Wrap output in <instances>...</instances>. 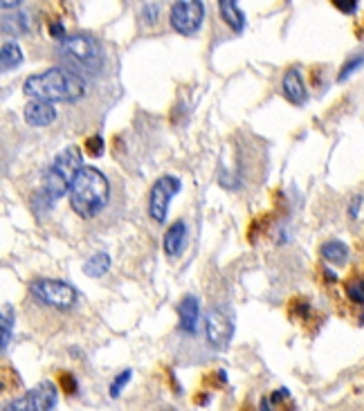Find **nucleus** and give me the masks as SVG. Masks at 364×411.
Segmentation results:
<instances>
[{"label":"nucleus","instance_id":"1","mask_svg":"<svg viewBox=\"0 0 364 411\" xmlns=\"http://www.w3.org/2000/svg\"><path fill=\"white\" fill-rule=\"evenodd\" d=\"M23 92L30 99L50 101V104H74L86 95V81L83 76L67 67H47L25 79Z\"/></svg>","mask_w":364,"mask_h":411},{"label":"nucleus","instance_id":"2","mask_svg":"<svg viewBox=\"0 0 364 411\" xmlns=\"http://www.w3.org/2000/svg\"><path fill=\"white\" fill-rule=\"evenodd\" d=\"M72 211L81 218H95L104 211L111 198V185L106 176L97 167H83L72 180V187L67 191Z\"/></svg>","mask_w":364,"mask_h":411},{"label":"nucleus","instance_id":"3","mask_svg":"<svg viewBox=\"0 0 364 411\" xmlns=\"http://www.w3.org/2000/svg\"><path fill=\"white\" fill-rule=\"evenodd\" d=\"M56 52L63 61L81 72L99 74L101 67H104V48L90 34H70V36L61 39L56 45Z\"/></svg>","mask_w":364,"mask_h":411},{"label":"nucleus","instance_id":"4","mask_svg":"<svg viewBox=\"0 0 364 411\" xmlns=\"http://www.w3.org/2000/svg\"><path fill=\"white\" fill-rule=\"evenodd\" d=\"M83 169V153L79 147H67L54 158L43 178V193L50 200H58L70 191L74 176Z\"/></svg>","mask_w":364,"mask_h":411},{"label":"nucleus","instance_id":"5","mask_svg":"<svg viewBox=\"0 0 364 411\" xmlns=\"http://www.w3.org/2000/svg\"><path fill=\"white\" fill-rule=\"evenodd\" d=\"M30 293L36 302H41L43 306H50V308H56V310H67V308H72L79 299L77 288L65 284V281H58V279L32 281Z\"/></svg>","mask_w":364,"mask_h":411},{"label":"nucleus","instance_id":"6","mask_svg":"<svg viewBox=\"0 0 364 411\" xmlns=\"http://www.w3.org/2000/svg\"><path fill=\"white\" fill-rule=\"evenodd\" d=\"M205 19V5L202 0H178L171 7L169 14V23H171L173 32H178L180 36H191L196 34Z\"/></svg>","mask_w":364,"mask_h":411},{"label":"nucleus","instance_id":"7","mask_svg":"<svg viewBox=\"0 0 364 411\" xmlns=\"http://www.w3.org/2000/svg\"><path fill=\"white\" fill-rule=\"evenodd\" d=\"M180 180L175 176H162L156 180V185L151 187V196H149V216L153 218L158 225H162L167 220L169 213V204L171 198L180 191Z\"/></svg>","mask_w":364,"mask_h":411},{"label":"nucleus","instance_id":"8","mask_svg":"<svg viewBox=\"0 0 364 411\" xmlns=\"http://www.w3.org/2000/svg\"><path fill=\"white\" fill-rule=\"evenodd\" d=\"M56 407V384L43 380L39 382L32 391L25 393L23 398L12 400L5 409H16V411H47Z\"/></svg>","mask_w":364,"mask_h":411},{"label":"nucleus","instance_id":"9","mask_svg":"<svg viewBox=\"0 0 364 411\" xmlns=\"http://www.w3.org/2000/svg\"><path fill=\"white\" fill-rule=\"evenodd\" d=\"M205 330H207V341L216 350H225L230 346V341L234 337V319L232 315H227L223 308H214L207 315L205 322Z\"/></svg>","mask_w":364,"mask_h":411},{"label":"nucleus","instance_id":"10","mask_svg":"<svg viewBox=\"0 0 364 411\" xmlns=\"http://www.w3.org/2000/svg\"><path fill=\"white\" fill-rule=\"evenodd\" d=\"M25 122L34 128H45L50 124H54L56 119V108L50 101H41V99H32L23 110Z\"/></svg>","mask_w":364,"mask_h":411},{"label":"nucleus","instance_id":"11","mask_svg":"<svg viewBox=\"0 0 364 411\" xmlns=\"http://www.w3.org/2000/svg\"><path fill=\"white\" fill-rule=\"evenodd\" d=\"M281 92H283V97L295 106H303L308 101L306 83H303V76H301V72L297 70V67H290V70L283 74Z\"/></svg>","mask_w":364,"mask_h":411},{"label":"nucleus","instance_id":"12","mask_svg":"<svg viewBox=\"0 0 364 411\" xmlns=\"http://www.w3.org/2000/svg\"><path fill=\"white\" fill-rule=\"evenodd\" d=\"M178 322H180V330L196 335L198 333V322H200V304L193 295H187L178 304Z\"/></svg>","mask_w":364,"mask_h":411},{"label":"nucleus","instance_id":"13","mask_svg":"<svg viewBox=\"0 0 364 411\" xmlns=\"http://www.w3.org/2000/svg\"><path fill=\"white\" fill-rule=\"evenodd\" d=\"M187 241H189V229H187V222L184 220H175L171 227L167 229L164 234V252L167 256H180L184 252V247H187Z\"/></svg>","mask_w":364,"mask_h":411},{"label":"nucleus","instance_id":"14","mask_svg":"<svg viewBox=\"0 0 364 411\" xmlns=\"http://www.w3.org/2000/svg\"><path fill=\"white\" fill-rule=\"evenodd\" d=\"M32 30V21L28 12H5L3 14V34L5 36H23Z\"/></svg>","mask_w":364,"mask_h":411},{"label":"nucleus","instance_id":"15","mask_svg":"<svg viewBox=\"0 0 364 411\" xmlns=\"http://www.w3.org/2000/svg\"><path fill=\"white\" fill-rule=\"evenodd\" d=\"M218 12H221V19L232 32L241 34L245 30V16L239 10V0H218Z\"/></svg>","mask_w":364,"mask_h":411},{"label":"nucleus","instance_id":"16","mask_svg":"<svg viewBox=\"0 0 364 411\" xmlns=\"http://www.w3.org/2000/svg\"><path fill=\"white\" fill-rule=\"evenodd\" d=\"M319 252L328 263H333V265H344L346 261H349V247H346L342 241H335V238L333 241L321 243Z\"/></svg>","mask_w":364,"mask_h":411},{"label":"nucleus","instance_id":"17","mask_svg":"<svg viewBox=\"0 0 364 411\" xmlns=\"http://www.w3.org/2000/svg\"><path fill=\"white\" fill-rule=\"evenodd\" d=\"M0 63H3V72H12L23 63V50L19 48V43H5L3 50H0Z\"/></svg>","mask_w":364,"mask_h":411},{"label":"nucleus","instance_id":"18","mask_svg":"<svg viewBox=\"0 0 364 411\" xmlns=\"http://www.w3.org/2000/svg\"><path fill=\"white\" fill-rule=\"evenodd\" d=\"M108 270H111V256H108L106 252H95L86 263H83V272L92 279L104 277Z\"/></svg>","mask_w":364,"mask_h":411},{"label":"nucleus","instance_id":"19","mask_svg":"<svg viewBox=\"0 0 364 411\" xmlns=\"http://www.w3.org/2000/svg\"><path fill=\"white\" fill-rule=\"evenodd\" d=\"M0 328H3V341H0V346H3V353L7 348H10V341H12V333H14V310L10 304L3 306V317H0Z\"/></svg>","mask_w":364,"mask_h":411},{"label":"nucleus","instance_id":"20","mask_svg":"<svg viewBox=\"0 0 364 411\" xmlns=\"http://www.w3.org/2000/svg\"><path fill=\"white\" fill-rule=\"evenodd\" d=\"M346 295L353 304H360L364 306V277H358L346 284Z\"/></svg>","mask_w":364,"mask_h":411},{"label":"nucleus","instance_id":"21","mask_svg":"<svg viewBox=\"0 0 364 411\" xmlns=\"http://www.w3.org/2000/svg\"><path fill=\"white\" fill-rule=\"evenodd\" d=\"M83 151H86L90 158H101V156H104V137H101V135L88 137L86 144H83Z\"/></svg>","mask_w":364,"mask_h":411},{"label":"nucleus","instance_id":"22","mask_svg":"<svg viewBox=\"0 0 364 411\" xmlns=\"http://www.w3.org/2000/svg\"><path fill=\"white\" fill-rule=\"evenodd\" d=\"M362 65H364V54H362V56H353V59H349V61H346V63H344V67L340 70V76H337V79H340V81H346V79H349V76H351L355 70H358V67H362Z\"/></svg>","mask_w":364,"mask_h":411},{"label":"nucleus","instance_id":"23","mask_svg":"<svg viewBox=\"0 0 364 411\" xmlns=\"http://www.w3.org/2000/svg\"><path fill=\"white\" fill-rule=\"evenodd\" d=\"M131 375H133V371H131V369H126L122 375H117L115 382L111 384V398H120V393H122V389L126 387V384H129Z\"/></svg>","mask_w":364,"mask_h":411},{"label":"nucleus","instance_id":"24","mask_svg":"<svg viewBox=\"0 0 364 411\" xmlns=\"http://www.w3.org/2000/svg\"><path fill=\"white\" fill-rule=\"evenodd\" d=\"M61 389L65 391V396H74L77 393V378H74L72 373H63L61 375Z\"/></svg>","mask_w":364,"mask_h":411},{"label":"nucleus","instance_id":"25","mask_svg":"<svg viewBox=\"0 0 364 411\" xmlns=\"http://www.w3.org/2000/svg\"><path fill=\"white\" fill-rule=\"evenodd\" d=\"M333 5H335V10H340L346 16L358 12V0H333Z\"/></svg>","mask_w":364,"mask_h":411},{"label":"nucleus","instance_id":"26","mask_svg":"<svg viewBox=\"0 0 364 411\" xmlns=\"http://www.w3.org/2000/svg\"><path fill=\"white\" fill-rule=\"evenodd\" d=\"M144 21H147V25H153L158 23V7L156 5H147L144 7Z\"/></svg>","mask_w":364,"mask_h":411},{"label":"nucleus","instance_id":"27","mask_svg":"<svg viewBox=\"0 0 364 411\" xmlns=\"http://www.w3.org/2000/svg\"><path fill=\"white\" fill-rule=\"evenodd\" d=\"M50 34H52V36H54V39H58V41L67 36V34H65V28H63L61 23H52V25H50Z\"/></svg>","mask_w":364,"mask_h":411},{"label":"nucleus","instance_id":"28","mask_svg":"<svg viewBox=\"0 0 364 411\" xmlns=\"http://www.w3.org/2000/svg\"><path fill=\"white\" fill-rule=\"evenodd\" d=\"M360 207H362V196H355V198L351 200V207H349V216H351V218H358V213H360Z\"/></svg>","mask_w":364,"mask_h":411},{"label":"nucleus","instance_id":"29","mask_svg":"<svg viewBox=\"0 0 364 411\" xmlns=\"http://www.w3.org/2000/svg\"><path fill=\"white\" fill-rule=\"evenodd\" d=\"M23 3V0H0V5H3V10L5 12H10V10H16Z\"/></svg>","mask_w":364,"mask_h":411},{"label":"nucleus","instance_id":"30","mask_svg":"<svg viewBox=\"0 0 364 411\" xmlns=\"http://www.w3.org/2000/svg\"><path fill=\"white\" fill-rule=\"evenodd\" d=\"M324 274H326V279H328V281H335V279H337V277H335V274H333L331 270H328V268L324 270Z\"/></svg>","mask_w":364,"mask_h":411},{"label":"nucleus","instance_id":"31","mask_svg":"<svg viewBox=\"0 0 364 411\" xmlns=\"http://www.w3.org/2000/svg\"><path fill=\"white\" fill-rule=\"evenodd\" d=\"M360 324H364V310H362V315H360Z\"/></svg>","mask_w":364,"mask_h":411}]
</instances>
